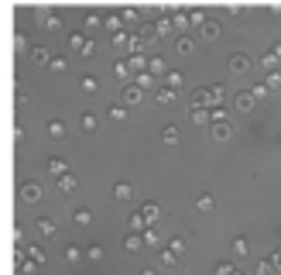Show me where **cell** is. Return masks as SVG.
<instances>
[{"mask_svg":"<svg viewBox=\"0 0 281 275\" xmlns=\"http://www.w3.org/2000/svg\"><path fill=\"white\" fill-rule=\"evenodd\" d=\"M141 100H144V90H141V86H134V83L124 86V93H120V103H124V107H137Z\"/></svg>","mask_w":281,"mask_h":275,"instance_id":"cell-1","label":"cell"},{"mask_svg":"<svg viewBox=\"0 0 281 275\" xmlns=\"http://www.w3.org/2000/svg\"><path fill=\"white\" fill-rule=\"evenodd\" d=\"M233 107L240 110V114H250V110L257 107V100H254V93H250V90H244V93H236V96H233Z\"/></svg>","mask_w":281,"mask_h":275,"instance_id":"cell-2","label":"cell"},{"mask_svg":"<svg viewBox=\"0 0 281 275\" xmlns=\"http://www.w3.org/2000/svg\"><path fill=\"white\" fill-rule=\"evenodd\" d=\"M41 200V186L38 183H24L21 186V203H38Z\"/></svg>","mask_w":281,"mask_h":275,"instance_id":"cell-3","label":"cell"},{"mask_svg":"<svg viewBox=\"0 0 281 275\" xmlns=\"http://www.w3.org/2000/svg\"><path fill=\"white\" fill-rule=\"evenodd\" d=\"M189 103H192V110H209V90H192Z\"/></svg>","mask_w":281,"mask_h":275,"instance_id":"cell-4","label":"cell"},{"mask_svg":"<svg viewBox=\"0 0 281 275\" xmlns=\"http://www.w3.org/2000/svg\"><path fill=\"white\" fill-rule=\"evenodd\" d=\"M161 86H168V90H175V93H179L182 86H185V76H182L179 69H168V76L161 80Z\"/></svg>","mask_w":281,"mask_h":275,"instance_id":"cell-5","label":"cell"},{"mask_svg":"<svg viewBox=\"0 0 281 275\" xmlns=\"http://www.w3.org/2000/svg\"><path fill=\"white\" fill-rule=\"evenodd\" d=\"M247 69H250V58L244 55V52H233V55H230V72H240V76H244Z\"/></svg>","mask_w":281,"mask_h":275,"instance_id":"cell-6","label":"cell"},{"mask_svg":"<svg viewBox=\"0 0 281 275\" xmlns=\"http://www.w3.org/2000/svg\"><path fill=\"white\" fill-rule=\"evenodd\" d=\"M134 86H141V90H158V86H161V80H158V76H151V72H137V76H134Z\"/></svg>","mask_w":281,"mask_h":275,"instance_id":"cell-7","label":"cell"},{"mask_svg":"<svg viewBox=\"0 0 281 275\" xmlns=\"http://www.w3.org/2000/svg\"><path fill=\"white\" fill-rule=\"evenodd\" d=\"M147 72H151V76H158V80H165V76H168L165 58H161V55H151V58H147Z\"/></svg>","mask_w":281,"mask_h":275,"instance_id":"cell-8","label":"cell"},{"mask_svg":"<svg viewBox=\"0 0 281 275\" xmlns=\"http://www.w3.org/2000/svg\"><path fill=\"white\" fill-rule=\"evenodd\" d=\"M48 172H52L55 179H62V175H69V162L58 159V155H52V159H48Z\"/></svg>","mask_w":281,"mask_h":275,"instance_id":"cell-9","label":"cell"},{"mask_svg":"<svg viewBox=\"0 0 281 275\" xmlns=\"http://www.w3.org/2000/svg\"><path fill=\"white\" fill-rule=\"evenodd\" d=\"M103 28H106L110 34H120V31H127V28H124V17H120V14H106V17H103Z\"/></svg>","mask_w":281,"mask_h":275,"instance_id":"cell-10","label":"cell"},{"mask_svg":"<svg viewBox=\"0 0 281 275\" xmlns=\"http://www.w3.org/2000/svg\"><path fill=\"white\" fill-rule=\"evenodd\" d=\"M52 58H55V55H52L45 45H34V48H31V62H34V66H48Z\"/></svg>","mask_w":281,"mask_h":275,"instance_id":"cell-11","label":"cell"},{"mask_svg":"<svg viewBox=\"0 0 281 275\" xmlns=\"http://www.w3.org/2000/svg\"><path fill=\"white\" fill-rule=\"evenodd\" d=\"M124 248H127L131 254H134V251H141V248H144V234H137V230H131V234L124 238Z\"/></svg>","mask_w":281,"mask_h":275,"instance_id":"cell-12","label":"cell"},{"mask_svg":"<svg viewBox=\"0 0 281 275\" xmlns=\"http://www.w3.org/2000/svg\"><path fill=\"white\" fill-rule=\"evenodd\" d=\"M199 34H203L206 42H216V38L223 34V28H220V21H213V17H209V24H206V28H199Z\"/></svg>","mask_w":281,"mask_h":275,"instance_id":"cell-13","label":"cell"},{"mask_svg":"<svg viewBox=\"0 0 281 275\" xmlns=\"http://www.w3.org/2000/svg\"><path fill=\"white\" fill-rule=\"evenodd\" d=\"M38 17H41V28H45V31H55L58 24H62V17H58L55 11H41Z\"/></svg>","mask_w":281,"mask_h":275,"instance_id":"cell-14","label":"cell"},{"mask_svg":"<svg viewBox=\"0 0 281 275\" xmlns=\"http://www.w3.org/2000/svg\"><path fill=\"white\" fill-rule=\"evenodd\" d=\"M113 72H117V80H124L127 86H131V83H134V76H131V62H127V58H120V62H117V66H113Z\"/></svg>","mask_w":281,"mask_h":275,"instance_id":"cell-15","label":"cell"},{"mask_svg":"<svg viewBox=\"0 0 281 275\" xmlns=\"http://www.w3.org/2000/svg\"><path fill=\"white\" fill-rule=\"evenodd\" d=\"M230 251H233L236 258H244V254H250V241L247 238H233L230 241Z\"/></svg>","mask_w":281,"mask_h":275,"instance_id":"cell-16","label":"cell"},{"mask_svg":"<svg viewBox=\"0 0 281 275\" xmlns=\"http://www.w3.org/2000/svg\"><path fill=\"white\" fill-rule=\"evenodd\" d=\"M175 31V21H171V17H158L155 21V34L158 38H165V34H171Z\"/></svg>","mask_w":281,"mask_h":275,"instance_id":"cell-17","label":"cell"},{"mask_svg":"<svg viewBox=\"0 0 281 275\" xmlns=\"http://www.w3.org/2000/svg\"><path fill=\"white\" fill-rule=\"evenodd\" d=\"M86 42H90V38H86L82 31H72V34H69V48H72V52H79V55H82V48H86Z\"/></svg>","mask_w":281,"mask_h":275,"instance_id":"cell-18","label":"cell"},{"mask_svg":"<svg viewBox=\"0 0 281 275\" xmlns=\"http://www.w3.org/2000/svg\"><path fill=\"white\" fill-rule=\"evenodd\" d=\"M106 117L120 124V121H127V107H124V103H110V107H106Z\"/></svg>","mask_w":281,"mask_h":275,"instance_id":"cell-19","label":"cell"},{"mask_svg":"<svg viewBox=\"0 0 281 275\" xmlns=\"http://www.w3.org/2000/svg\"><path fill=\"white\" fill-rule=\"evenodd\" d=\"M175 262H179V254L171 251V248H161V251H158V265H161V268H171Z\"/></svg>","mask_w":281,"mask_h":275,"instance_id":"cell-20","label":"cell"},{"mask_svg":"<svg viewBox=\"0 0 281 275\" xmlns=\"http://www.w3.org/2000/svg\"><path fill=\"white\" fill-rule=\"evenodd\" d=\"M141 213H144V217H147V224L155 227V224H158V217H161V206H158V203H144V206H141Z\"/></svg>","mask_w":281,"mask_h":275,"instance_id":"cell-21","label":"cell"},{"mask_svg":"<svg viewBox=\"0 0 281 275\" xmlns=\"http://www.w3.org/2000/svg\"><path fill=\"white\" fill-rule=\"evenodd\" d=\"M55 220L52 217H38V234H41V238H52V234H55Z\"/></svg>","mask_w":281,"mask_h":275,"instance_id":"cell-22","label":"cell"},{"mask_svg":"<svg viewBox=\"0 0 281 275\" xmlns=\"http://www.w3.org/2000/svg\"><path fill=\"white\" fill-rule=\"evenodd\" d=\"M155 100L161 103V107H168V103H175V90H168V86H158V90H155Z\"/></svg>","mask_w":281,"mask_h":275,"instance_id":"cell-23","label":"cell"},{"mask_svg":"<svg viewBox=\"0 0 281 275\" xmlns=\"http://www.w3.org/2000/svg\"><path fill=\"white\" fill-rule=\"evenodd\" d=\"M213 138L216 141H230V138H233V127L226 124V121L223 124H213Z\"/></svg>","mask_w":281,"mask_h":275,"instance_id":"cell-24","label":"cell"},{"mask_svg":"<svg viewBox=\"0 0 281 275\" xmlns=\"http://www.w3.org/2000/svg\"><path fill=\"white\" fill-rule=\"evenodd\" d=\"M72 189H79V179L69 172V175H62V179H58V193H72Z\"/></svg>","mask_w":281,"mask_h":275,"instance_id":"cell-25","label":"cell"},{"mask_svg":"<svg viewBox=\"0 0 281 275\" xmlns=\"http://www.w3.org/2000/svg\"><path fill=\"white\" fill-rule=\"evenodd\" d=\"M175 48H179L182 55H192V52H196V42H192L189 34H179V42H175Z\"/></svg>","mask_w":281,"mask_h":275,"instance_id":"cell-26","label":"cell"},{"mask_svg":"<svg viewBox=\"0 0 281 275\" xmlns=\"http://www.w3.org/2000/svg\"><path fill=\"white\" fill-rule=\"evenodd\" d=\"M79 127H82L86 134H93V131L100 127V117H96V114H82V121H79Z\"/></svg>","mask_w":281,"mask_h":275,"instance_id":"cell-27","label":"cell"},{"mask_svg":"<svg viewBox=\"0 0 281 275\" xmlns=\"http://www.w3.org/2000/svg\"><path fill=\"white\" fill-rule=\"evenodd\" d=\"M48 138H66V121H48Z\"/></svg>","mask_w":281,"mask_h":275,"instance_id":"cell-28","label":"cell"},{"mask_svg":"<svg viewBox=\"0 0 281 275\" xmlns=\"http://www.w3.org/2000/svg\"><path fill=\"white\" fill-rule=\"evenodd\" d=\"M79 258H86V248H79V244H69V248H66V262L76 265Z\"/></svg>","mask_w":281,"mask_h":275,"instance_id":"cell-29","label":"cell"},{"mask_svg":"<svg viewBox=\"0 0 281 275\" xmlns=\"http://www.w3.org/2000/svg\"><path fill=\"white\" fill-rule=\"evenodd\" d=\"M196 210H203V213H209V210H216V200L209 193H203L199 200H196Z\"/></svg>","mask_w":281,"mask_h":275,"instance_id":"cell-30","label":"cell"},{"mask_svg":"<svg viewBox=\"0 0 281 275\" xmlns=\"http://www.w3.org/2000/svg\"><path fill=\"white\" fill-rule=\"evenodd\" d=\"M100 24H103L100 14H86V17H82V31H96Z\"/></svg>","mask_w":281,"mask_h":275,"instance_id":"cell-31","label":"cell"},{"mask_svg":"<svg viewBox=\"0 0 281 275\" xmlns=\"http://www.w3.org/2000/svg\"><path fill=\"white\" fill-rule=\"evenodd\" d=\"M161 141H165V145H179V127L168 124L165 131H161Z\"/></svg>","mask_w":281,"mask_h":275,"instance_id":"cell-32","label":"cell"},{"mask_svg":"<svg viewBox=\"0 0 281 275\" xmlns=\"http://www.w3.org/2000/svg\"><path fill=\"white\" fill-rule=\"evenodd\" d=\"M72 224H76V227H90V224H93V213H90V210H76Z\"/></svg>","mask_w":281,"mask_h":275,"instance_id":"cell-33","label":"cell"},{"mask_svg":"<svg viewBox=\"0 0 281 275\" xmlns=\"http://www.w3.org/2000/svg\"><path fill=\"white\" fill-rule=\"evenodd\" d=\"M223 86H209V110H213V107H220V103H223Z\"/></svg>","mask_w":281,"mask_h":275,"instance_id":"cell-34","label":"cell"},{"mask_svg":"<svg viewBox=\"0 0 281 275\" xmlns=\"http://www.w3.org/2000/svg\"><path fill=\"white\" fill-rule=\"evenodd\" d=\"M113 196H117V200H131L134 189H131V183H117V186H113Z\"/></svg>","mask_w":281,"mask_h":275,"instance_id":"cell-35","label":"cell"},{"mask_svg":"<svg viewBox=\"0 0 281 275\" xmlns=\"http://www.w3.org/2000/svg\"><path fill=\"white\" fill-rule=\"evenodd\" d=\"M48 69H52V72H55V76H62V72H66V69H69V58L55 55V58H52V62H48Z\"/></svg>","mask_w":281,"mask_h":275,"instance_id":"cell-36","label":"cell"},{"mask_svg":"<svg viewBox=\"0 0 281 275\" xmlns=\"http://www.w3.org/2000/svg\"><path fill=\"white\" fill-rule=\"evenodd\" d=\"M192 124H213V110H192Z\"/></svg>","mask_w":281,"mask_h":275,"instance_id":"cell-37","label":"cell"},{"mask_svg":"<svg viewBox=\"0 0 281 275\" xmlns=\"http://www.w3.org/2000/svg\"><path fill=\"white\" fill-rule=\"evenodd\" d=\"M250 93H254V100H268V96H271V90H268V83H257V86H250Z\"/></svg>","mask_w":281,"mask_h":275,"instance_id":"cell-38","label":"cell"},{"mask_svg":"<svg viewBox=\"0 0 281 275\" xmlns=\"http://www.w3.org/2000/svg\"><path fill=\"white\" fill-rule=\"evenodd\" d=\"M120 17H124V24H137V21H141L137 7H124V11H120Z\"/></svg>","mask_w":281,"mask_h":275,"instance_id":"cell-39","label":"cell"},{"mask_svg":"<svg viewBox=\"0 0 281 275\" xmlns=\"http://www.w3.org/2000/svg\"><path fill=\"white\" fill-rule=\"evenodd\" d=\"M110 38H113V45H117V48H124V52H127V45H131V31H120V34H110Z\"/></svg>","mask_w":281,"mask_h":275,"instance_id":"cell-40","label":"cell"},{"mask_svg":"<svg viewBox=\"0 0 281 275\" xmlns=\"http://www.w3.org/2000/svg\"><path fill=\"white\" fill-rule=\"evenodd\" d=\"M137 34L144 38L147 45H151V42H155V38H158V34H155V24H141V31H137Z\"/></svg>","mask_w":281,"mask_h":275,"instance_id":"cell-41","label":"cell"},{"mask_svg":"<svg viewBox=\"0 0 281 275\" xmlns=\"http://www.w3.org/2000/svg\"><path fill=\"white\" fill-rule=\"evenodd\" d=\"M28 258H34L38 265H45V251H41L38 244H28Z\"/></svg>","mask_w":281,"mask_h":275,"instance_id":"cell-42","label":"cell"},{"mask_svg":"<svg viewBox=\"0 0 281 275\" xmlns=\"http://www.w3.org/2000/svg\"><path fill=\"white\" fill-rule=\"evenodd\" d=\"M21 265V275H34L38 272V262H34V258H24V262H17Z\"/></svg>","mask_w":281,"mask_h":275,"instance_id":"cell-43","label":"cell"},{"mask_svg":"<svg viewBox=\"0 0 281 275\" xmlns=\"http://www.w3.org/2000/svg\"><path fill=\"white\" fill-rule=\"evenodd\" d=\"M278 268H274V262L271 258H264V262H257V275H274Z\"/></svg>","mask_w":281,"mask_h":275,"instance_id":"cell-44","label":"cell"},{"mask_svg":"<svg viewBox=\"0 0 281 275\" xmlns=\"http://www.w3.org/2000/svg\"><path fill=\"white\" fill-rule=\"evenodd\" d=\"M79 86H82L86 93H96V86H100V83H96V76H82V80H79Z\"/></svg>","mask_w":281,"mask_h":275,"instance_id":"cell-45","label":"cell"},{"mask_svg":"<svg viewBox=\"0 0 281 275\" xmlns=\"http://www.w3.org/2000/svg\"><path fill=\"white\" fill-rule=\"evenodd\" d=\"M213 275H236V268H233V262H220Z\"/></svg>","mask_w":281,"mask_h":275,"instance_id":"cell-46","label":"cell"},{"mask_svg":"<svg viewBox=\"0 0 281 275\" xmlns=\"http://www.w3.org/2000/svg\"><path fill=\"white\" fill-rule=\"evenodd\" d=\"M189 21L192 24H203V28H206V24H209V17H206V11H189Z\"/></svg>","mask_w":281,"mask_h":275,"instance_id":"cell-47","label":"cell"},{"mask_svg":"<svg viewBox=\"0 0 281 275\" xmlns=\"http://www.w3.org/2000/svg\"><path fill=\"white\" fill-rule=\"evenodd\" d=\"M127 62H131V69H144L147 72V58L144 55H127Z\"/></svg>","mask_w":281,"mask_h":275,"instance_id":"cell-48","label":"cell"},{"mask_svg":"<svg viewBox=\"0 0 281 275\" xmlns=\"http://www.w3.org/2000/svg\"><path fill=\"white\" fill-rule=\"evenodd\" d=\"M171 21H175V28H179L182 34H185V28H189V24H192V21H189V14H175Z\"/></svg>","mask_w":281,"mask_h":275,"instance_id":"cell-49","label":"cell"},{"mask_svg":"<svg viewBox=\"0 0 281 275\" xmlns=\"http://www.w3.org/2000/svg\"><path fill=\"white\" fill-rule=\"evenodd\" d=\"M14 45H17V48H28V31H24V28H17V31H14Z\"/></svg>","mask_w":281,"mask_h":275,"instance_id":"cell-50","label":"cell"},{"mask_svg":"<svg viewBox=\"0 0 281 275\" xmlns=\"http://www.w3.org/2000/svg\"><path fill=\"white\" fill-rule=\"evenodd\" d=\"M261 66H264V72H274V66H278V58H274V55L268 52V55H261Z\"/></svg>","mask_w":281,"mask_h":275,"instance_id":"cell-51","label":"cell"},{"mask_svg":"<svg viewBox=\"0 0 281 275\" xmlns=\"http://www.w3.org/2000/svg\"><path fill=\"white\" fill-rule=\"evenodd\" d=\"M86 258L100 262V258H103V244H90V248H86Z\"/></svg>","mask_w":281,"mask_h":275,"instance_id":"cell-52","label":"cell"},{"mask_svg":"<svg viewBox=\"0 0 281 275\" xmlns=\"http://www.w3.org/2000/svg\"><path fill=\"white\" fill-rule=\"evenodd\" d=\"M268 90H281V72H268Z\"/></svg>","mask_w":281,"mask_h":275,"instance_id":"cell-53","label":"cell"},{"mask_svg":"<svg viewBox=\"0 0 281 275\" xmlns=\"http://www.w3.org/2000/svg\"><path fill=\"white\" fill-rule=\"evenodd\" d=\"M168 248H171L175 254H185V241H182V238H171V244H168Z\"/></svg>","mask_w":281,"mask_h":275,"instance_id":"cell-54","label":"cell"},{"mask_svg":"<svg viewBox=\"0 0 281 275\" xmlns=\"http://www.w3.org/2000/svg\"><path fill=\"white\" fill-rule=\"evenodd\" d=\"M226 11L233 14V17H244V14H247V7H244V4H230V7H226Z\"/></svg>","mask_w":281,"mask_h":275,"instance_id":"cell-55","label":"cell"},{"mask_svg":"<svg viewBox=\"0 0 281 275\" xmlns=\"http://www.w3.org/2000/svg\"><path fill=\"white\" fill-rule=\"evenodd\" d=\"M93 55H96V42L90 38V42H86V48H82V58H93Z\"/></svg>","mask_w":281,"mask_h":275,"instance_id":"cell-56","label":"cell"},{"mask_svg":"<svg viewBox=\"0 0 281 275\" xmlns=\"http://www.w3.org/2000/svg\"><path fill=\"white\" fill-rule=\"evenodd\" d=\"M226 121V110L223 107H213V124H223Z\"/></svg>","mask_w":281,"mask_h":275,"instance_id":"cell-57","label":"cell"},{"mask_svg":"<svg viewBox=\"0 0 281 275\" xmlns=\"http://www.w3.org/2000/svg\"><path fill=\"white\" fill-rule=\"evenodd\" d=\"M144 244H158V230H155V227L144 230Z\"/></svg>","mask_w":281,"mask_h":275,"instance_id":"cell-58","label":"cell"},{"mask_svg":"<svg viewBox=\"0 0 281 275\" xmlns=\"http://www.w3.org/2000/svg\"><path fill=\"white\" fill-rule=\"evenodd\" d=\"M28 138V131H24V124H14V141H24Z\"/></svg>","mask_w":281,"mask_h":275,"instance_id":"cell-59","label":"cell"},{"mask_svg":"<svg viewBox=\"0 0 281 275\" xmlns=\"http://www.w3.org/2000/svg\"><path fill=\"white\" fill-rule=\"evenodd\" d=\"M271 262H274V268L281 272V248H274V254H271Z\"/></svg>","mask_w":281,"mask_h":275,"instance_id":"cell-60","label":"cell"},{"mask_svg":"<svg viewBox=\"0 0 281 275\" xmlns=\"http://www.w3.org/2000/svg\"><path fill=\"white\" fill-rule=\"evenodd\" d=\"M268 52H271V55H274V58H278V62H281V42H278V45H271Z\"/></svg>","mask_w":281,"mask_h":275,"instance_id":"cell-61","label":"cell"},{"mask_svg":"<svg viewBox=\"0 0 281 275\" xmlns=\"http://www.w3.org/2000/svg\"><path fill=\"white\" fill-rule=\"evenodd\" d=\"M141 275H158V272H155V268H144V272H141Z\"/></svg>","mask_w":281,"mask_h":275,"instance_id":"cell-62","label":"cell"},{"mask_svg":"<svg viewBox=\"0 0 281 275\" xmlns=\"http://www.w3.org/2000/svg\"><path fill=\"white\" fill-rule=\"evenodd\" d=\"M236 275H244V272H236Z\"/></svg>","mask_w":281,"mask_h":275,"instance_id":"cell-63","label":"cell"}]
</instances>
